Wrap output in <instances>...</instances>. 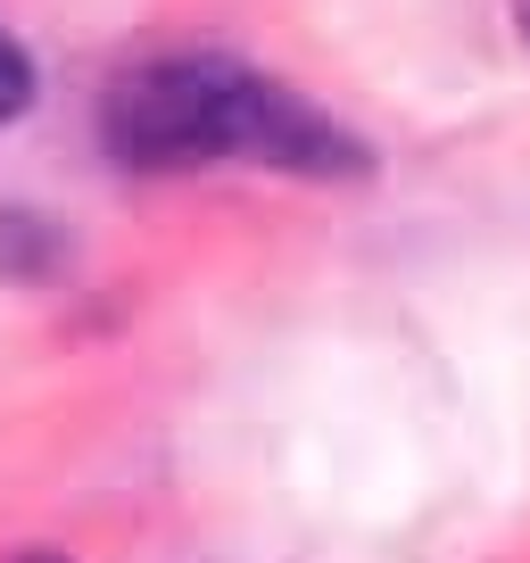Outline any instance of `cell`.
Returning <instances> with one entry per match:
<instances>
[{"label":"cell","instance_id":"7a4b0ae2","mask_svg":"<svg viewBox=\"0 0 530 563\" xmlns=\"http://www.w3.org/2000/svg\"><path fill=\"white\" fill-rule=\"evenodd\" d=\"M25 108H34V58H25V51H18V34L0 25V124L25 117Z\"/></svg>","mask_w":530,"mask_h":563},{"label":"cell","instance_id":"3957f363","mask_svg":"<svg viewBox=\"0 0 530 563\" xmlns=\"http://www.w3.org/2000/svg\"><path fill=\"white\" fill-rule=\"evenodd\" d=\"M9 563H67V555H51V547H25V555H9Z\"/></svg>","mask_w":530,"mask_h":563},{"label":"cell","instance_id":"277c9868","mask_svg":"<svg viewBox=\"0 0 530 563\" xmlns=\"http://www.w3.org/2000/svg\"><path fill=\"white\" fill-rule=\"evenodd\" d=\"M514 18H522V42H530V0H514Z\"/></svg>","mask_w":530,"mask_h":563},{"label":"cell","instance_id":"6da1fadb","mask_svg":"<svg viewBox=\"0 0 530 563\" xmlns=\"http://www.w3.org/2000/svg\"><path fill=\"white\" fill-rule=\"evenodd\" d=\"M108 158L133 175H183L216 158H257L290 175H365V150L290 84L232 67V58H158L133 67L100 108Z\"/></svg>","mask_w":530,"mask_h":563}]
</instances>
